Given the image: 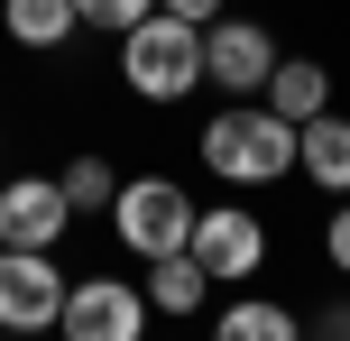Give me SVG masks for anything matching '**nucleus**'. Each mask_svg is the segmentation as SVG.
Returning a JSON list of instances; mask_svg holds the SVG:
<instances>
[{"label":"nucleus","mask_w":350,"mask_h":341,"mask_svg":"<svg viewBox=\"0 0 350 341\" xmlns=\"http://www.w3.org/2000/svg\"><path fill=\"white\" fill-rule=\"evenodd\" d=\"M65 277L46 249H0V332H55Z\"/></svg>","instance_id":"nucleus-6"},{"label":"nucleus","mask_w":350,"mask_h":341,"mask_svg":"<svg viewBox=\"0 0 350 341\" xmlns=\"http://www.w3.org/2000/svg\"><path fill=\"white\" fill-rule=\"evenodd\" d=\"M314 332H323V341H350V305H323V314H314Z\"/></svg>","instance_id":"nucleus-18"},{"label":"nucleus","mask_w":350,"mask_h":341,"mask_svg":"<svg viewBox=\"0 0 350 341\" xmlns=\"http://www.w3.org/2000/svg\"><path fill=\"white\" fill-rule=\"evenodd\" d=\"M258 92H267V111H277V120H295V129L314 120V111H332V74H323L314 55H277Z\"/></svg>","instance_id":"nucleus-10"},{"label":"nucleus","mask_w":350,"mask_h":341,"mask_svg":"<svg viewBox=\"0 0 350 341\" xmlns=\"http://www.w3.org/2000/svg\"><path fill=\"white\" fill-rule=\"evenodd\" d=\"M212 341H304L295 305H267V295H240V305H221V323H212Z\"/></svg>","instance_id":"nucleus-13"},{"label":"nucleus","mask_w":350,"mask_h":341,"mask_svg":"<svg viewBox=\"0 0 350 341\" xmlns=\"http://www.w3.org/2000/svg\"><path fill=\"white\" fill-rule=\"evenodd\" d=\"M74 10H83V28H139L157 0H74Z\"/></svg>","instance_id":"nucleus-15"},{"label":"nucleus","mask_w":350,"mask_h":341,"mask_svg":"<svg viewBox=\"0 0 350 341\" xmlns=\"http://www.w3.org/2000/svg\"><path fill=\"white\" fill-rule=\"evenodd\" d=\"M65 221H74V203H65L55 176H10L0 185V249H55Z\"/></svg>","instance_id":"nucleus-7"},{"label":"nucleus","mask_w":350,"mask_h":341,"mask_svg":"<svg viewBox=\"0 0 350 341\" xmlns=\"http://www.w3.org/2000/svg\"><path fill=\"white\" fill-rule=\"evenodd\" d=\"M55 332L65 341H148V295L129 277H74Z\"/></svg>","instance_id":"nucleus-4"},{"label":"nucleus","mask_w":350,"mask_h":341,"mask_svg":"<svg viewBox=\"0 0 350 341\" xmlns=\"http://www.w3.org/2000/svg\"><path fill=\"white\" fill-rule=\"evenodd\" d=\"M267 65H277V37H267L258 18H212V28H203V83H221V92H258Z\"/></svg>","instance_id":"nucleus-8"},{"label":"nucleus","mask_w":350,"mask_h":341,"mask_svg":"<svg viewBox=\"0 0 350 341\" xmlns=\"http://www.w3.org/2000/svg\"><path fill=\"white\" fill-rule=\"evenodd\" d=\"M193 213H203V203H193L175 176H129L120 194H111V231H120L129 258H166V249H185V240H193Z\"/></svg>","instance_id":"nucleus-3"},{"label":"nucleus","mask_w":350,"mask_h":341,"mask_svg":"<svg viewBox=\"0 0 350 341\" xmlns=\"http://www.w3.org/2000/svg\"><path fill=\"white\" fill-rule=\"evenodd\" d=\"M203 166L221 185H286L295 176V120H277L267 102H230L221 120H203Z\"/></svg>","instance_id":"nucleus-1"},{"label":"nucleus","mask_w":350,"mask_h":341,"mask_svg":"<svg viewBox=\"0 0 350 341\" xmlns=\"http://www.w3.org/2000/svg\"><path fill=\"white\" fill-rule=\"evenodd\" d=\"M157 10H175V18H193V28H212V18H221V0H157Z\"/></svg>","instance_id":"nucleus-17"},{"label":"nucleus","mask_w":350,"mask_h":341,"mask_svg":"<svg viewBox=\"0 0 350 341\" xmlns=\"http://www.w3.org/2000/svg\"><path fill=\"white\" fill-rule=\"evenodd\" d=\"M55 185H65V203H74V213H111V194H120V176H111L102 157H74Z\"/></svg>","instance_id":"nucleus-14"},{"label":"nucleus","mask_w":350,"mask_h":341,"mask_svg":"<svg viewBox=\"0 0 350 341\" xmlns=\"http://www.w3.org/2000/svg\"><path fill=\"white\" fill-rule=\"evenodd\" d=\"M295 176L323 185V194H350V120L341 111H314L295 129Z\"/></svg>","instance_id":"nucleus-9"},{"label":"nucleus","mask_w":350,"mask_h":341,"mask_svg":"<svg viewBox=\"0 0 350 341\" xmlns=\"http://www.w3.org/2000/svg\"><path fill=\"white\" fill-rule=\"evenodd\" d=\"M120 83L139 102H185L203 83V28L175 10H148L139 28H120Z\"/></svg>","instance_id":"nucleus-2"},{"label":"nucleus","mask_w":350,"mask_h":341,"mask_svg":"<svg viewBox=\"0 0 350 341\" xmlns=\"http://www.w3.org/2000/svg\"><path fill=\"white\" fill-rule=\"evenodd\" d=\"M323 249H332V268L350 277V194H341V213H332V231H323Z\"/></svg>","instance_id":"nucleus-16"},{"label":"nucleus","mask_w":350,"mask_h":341,"mask_svg":"<svg viewBox=\"0 0 350 341\" xmlns=\"http://www.w3.org/2000/svg\"><path fill=\"white\" fill-rule=\"evenodd\" d=\"M203 305H212V277H203L193 249L148 258V314H203Z\"/></svg>","instance_id":"nucleus-11"},{"label":"nucleus","mask_w":350,"mask_h":341,"mask_svg":"<svg viewBox=\"0 0 350 341\" xmlns=\"http://www.w3.org/2000/svg\"><path fill=\"white\" fill-rule=\"evenodd\" d=\"M185 249L203 258L212 286H249L258 258H267V221L249 213V203H212V213H193V240H185Z\"/></svg>","instance_id":"nucleus-5"},{"label":"nucleus","mask_w":350,"mask_h":341,"mask_svg":"<svg viewBox=\"0 0 350 341\" xmlns=\"http://www.w3.org/2000/svg\"><path fill=\"white\" fill-rule=\"evenodd\" d=\"M0 28H10V46L46 55V46H65V37L83 28V10H74V0H0Z\"/></svg>","instance_id":"nucleus-12"}]
</instances>
